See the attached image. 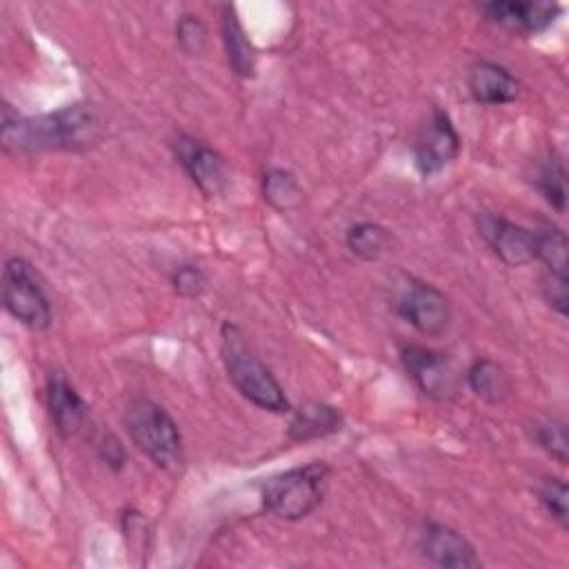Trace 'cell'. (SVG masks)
<instances>
[{
	"mask_svg": "<svg viewBox=\"0 0 569 569\" xmlns=\"http://www.w3.org/2000/svg\"><path fill=\"white\" fill-rule=\"evenodd\" d=\"M98 133L100 120L91 104L76 102L36 118H22L11 104H2V142L13 151H76L89 147Z\"/></svg>",
	"mask_w": 569,
	"mask_h": 569,
	"instance_id": "1",
	"label": "cell"
},
{
	"mask_svg": "<svg viewBox=\"0 0 569 569\" xmlns=\"http://www.w3.org/2000/svg\"><path fill=\"white\" fill-rule=\"evenodd\" d=\"M220 353L229 380L249 402L273 413L289 411V400L280 382L273 378L267 365L251 351L242 331L231 322H224L220 329Z\"/></svg>",
	"mask_w": 569,
	"mask_h": 569,
	"instance_id": "2",
	"label": "cell"
},
{
	"mask_svg": "<svg viewBox=\"0 0 569 569\" xmlns=\"http://www.w3.org/2000/svg\"><path fill=\"white\" fill-rule=\"evenodd\" d=\"M124 425L133 445L158 467L173 469L182 462V438L173 418L153 400L136 398L127 405Z\"/></svg>",
	"mask_w": 569,
	"mask_h": 569,
	"instance_id": "3",
	"label": "cell"
},
{
	"mask_svg": "<svg viewBox=\"0 0 569 569\" xmlns=\"http://www.w3.org/2000/svg\"><path fill=\"white\" fill-rule=\"evenodd\" d=\"M329 469L325 462H311L269 478L262 487V502L269 513L282 520L309 516L322 500Z\"/></svg>",
	"mask_w": 569,
	"mask_h": 569,
	"instance_id": "4",
	"label": "cell"
},
{
	"mask_svg": "<svg viewBox=\"0 0 569 569\" xmlns=\"http://www.w3.org/2000/svg\"><path fill=\"white\" fill-rule=\"evenodd\" d=\"M2 305L4 309L29 329H47L51 309L33 269L22 258H11L2 271Z\"/></svg>",
	"mask_w": 569,
	"mask_h": 569,
	"instance_id": "5",
	"label": "cell"
},
{
	"mask_svg": "<svg viewBox=\"0 0 569 569\" xmlns=\"http://www.w3.org/2000/svg\"><path fill=\"white\" fill-rule=\"evenodd\" d=\"M458 151L460 138L449 113L440 107H433L413 142V160L418 171L422 176H433L453 162Z\"/></svg>",
	"mask_w": 569,
	"mask_h": 569,
	"instance_id": "6",
	"label": "cell"
},
{
	"mask_svg": "<svg viewBox=\"0 0 569 569\" xmlns=\"http://www.w3.org/2000/svg\"><path fill=\"white\" fill-rule=\"evenodd\" d=\"M405 371L418 389L433 400H451L458 393V373L445 353L409 345L400 349Z\"/></svg>",
	"mask_w": 569,
	"mask_h": 569,
	"instance_id": "7",
	"label": "cell"
},
{
	"mask_svg": "<svg viewBox=\"0 0 569 569\" xmlns=\"http://www.w3.org/2000/svg\"><path fill=\"white\" fill-rule=\"evenodd\" d=\"M398 313L420 333L440 336L451 320V309L440 289L413 280L398 300Z\"/></svg>",
	"mask_w": 569,
	"mask_h": 569,
	"instance_id": "8",
	"label": "cell"
},
{
	"mask_svg": "<svg viewBox=\"0 0 569 569\" xmlns=\"http://www.w3.org/2000/svg\"><path fill=\"white\" fill-rule=\"evenodd\" d=\"M478 231L493 253L509 267L536 260V233L493 213L478 216Z\"/></svg>",
	"mask_w": 569,
	"mask_h": 569,
	"instance_id": "9",
	"label": "cell"
},
{
	"mask_svg": "<svg viewBox=\"0 0 569 569\" xmlns=\"http://www.w3.org/2000/svg\"><path fill=\"white\" fill-rule=\"evenodd\" d=\"M176 158L204 196H220L229 187V167L209 144L193 138H180L176 144Z\"/></svg>",
	"mask_w": 569,
	"mask_h": 569,
	"instance_id": "10",
	"label": "cell"
},
{
	"mask_svg": "<svg viewBox=\"0 0 569 569\" xmlns=\"http://www.w3.org/2000/svg\"><path fill=\"white\" fill-rule=\"evenodd\" d=\"M418 547L422 556L438 567L469 569L480 565L469 540L442 522H427L420 531Z\"/></svg>",
	"mask_w": 569,
	"mask_h": 569,
	"instance_id": "11",
	"label": "cell"
},
{
	"mask_svg": "<svg viewBox=\"0 0 569 569\" xmlns=\"http://www.w3.org/2000/svg\"><path fill=\"white\" fill-rule=\"evenodd\" d=\"M480 11L487 20L520 33H538L547 29L560 13L558 4L549 2H485Z\"/></svg>",
	"mask_w": 569,
	"mask_h": 569,
	"instance_id": "12",
	"label": "cell"
},
{
	"mask_svg": "<svg viewBox=\"0 0 569 569\" xmlns=\"http://www.w3.org/2000/svg\"><path fill=\"white\" fill-rule=\"evenodd\" d=\"M47 407L56 431L62 438L73 436L84 420V402L76 387L60 371H51L47 382Z\"/></svg>",
	"mask_w": 569,
	"mask_h": 569,
	"instance_id": "13",
	"label": "cell"
},
{
	"mask_svg": "<svg viewBox=\"0 0 569 569\" xmlns=\"http://www.w3.org/2000/svg\"><path fill=\"white\" fill-rule=\"evenodd\" d=\"M469 93L482 104H507L518 96V80L496 62H476L469 71Z\"/></svg>",
	"mask_w": 569,
	"mask_h": 569,
	"instance_id": "14",
	"label": "cell"
},
{
	"mask_svg": "<svg viewBox=\"0 0 569 569\" xmlns=\"http://www.w3.org/2000/svg\"><path fill=\"white\" fill-rule=\"evenodd\" d=\"M220 29H222V42H224V51L231 69L242 78H251L256 71V51L231 4H222Z\"/></svg>",
	"mask_w": 569,
	"mask_h": 569,
	"instance_id": "15",
	"label": "cell"
},
{
	"mask_svg": "<svg viewBox=\"0 0 569 569\" xmlns=\"http://www.w3.org/2000/svg\"><path fill=\"white\" fill-rule=\"evenodd\" d=\"M340 425H342V418L333 407L322 402H309L296 411L289 425V438L298 442L322 438L327 433L338 431Z\"/></svg>",
	"mask_w": 569,
	"mask_h": 569,
	"instance_id": "16",
	"label": "cell"
},
{
	"mask_svg": "<svg viewBox=\"0 0 569 569\" xmlns=\"http://www.w3.org/2000/svg\"><path fill=\"white\" fill-rule=\"evenodd\" d=\"M467 382H469L471 391L487 402H500V400H505V396L509 391V380H507L505 371L489 358H478L469 367Z\"/></svg>",
	"mask_w": 569,
	"mask_h": 569,
	"instance_id": "17",
	"label": "cell"
},
{
	"mask_svg": "<svg viewBox=\"0 0 569 569\" xmlns=\"http://www.w3.org/2000/svg\"><path fill=\"white\" fill-rule=\"evenodd\" d=\"M536 233V260H542L547 271L567 276V236L556 224H542Z\"/></svg>",
	"mask_w": 569,
	"mask_h": 569,
	"instance_id": "18",
	"label": "cell"
},
{
	"mask_svg": "<svg viewBox=\"0 0 569 569\" xmlns=\"http://www.w3.org/2000/svg\"><path fill=\"white\" fill-rule=\"evenodd\" d=\"M389 244V231L376 222H358L347 231V247L362 260H376Z\"/></svg>",
	"mask_w": 569,
	"mask_h": 569,
	"instance_id": "19",
	"label": "cell"
},
{
	"mask_svg": "<svg viewBox=\"0 0 569 569\" xmlns=\"http://www.w3.org/2000/svg\"><path fill=\"white\" fill-rule=\"evenodd\" d=\"M262 193H264V200L280 211L293 209L302 198L298 180L284 169H269L264 173Z\"/></svg>",
	"mask_w": 569,
	"mask_h": 569,
	"instance_id": "20",
	"label": "cell"
},
{
	"mask_svg": "<svg viewBox=\"0 0 569 569\" xmlns=\"http://www.w3.org/2000/svg\"><path fill=\"white\" fill-rule=\"evenodd\" d=\"M531 438L553 460H558L560 465H567V460H569V440H567V425L562 420H558V418L533 420Z\"/></svg>",
	"mask_w": 569,
	"mask_h": 569,
	"instance_id": "21",
	"label": "cell"
},
{
	"mask_svg": "<svg viewBox=\"0 0 569 569\" xmlns=\"http://www.w3.org/2000/svg\"><path fill=\"white\" fill-rule=\"evenodd\" d=\"M536 184L549 204H553L560 211L565 209L567 173H565V164L558 156H551L549 160L542 162V167L538 169V176H536Z\"/></svg>",
	"mask_w": 569,
	"mask_h": 569,
	"instance_id": "22",
	"label": "cell"
},
{
	"mask_svg": "<svg viewBox=\"0 0 569 569\" xmlns=\"http://www.w3.org/2000/svg\"><path fill=\"white\" fill-rule=\"evenodd\" d=\"M540 505L547 509V513L567 529L569 522V505H567V485L560 478H542L536 487Z\"/></svg>",
	"mask_w": 569,
	"mask_h": 569,
	"instance_id": "23",
	"label": "cell"
},
{
	"mask_svg": "<svg viewBox=\"0 0 569 569\" xmlns=\"http://www.w3.org/2000/svg\"><path fill=\"white\" fill-rule=\"evenodd\" d=\"M207 29L198 16H182L176 24V40L187 53H198L204 47Z\"/></svg>",
	"mask_w": 569,
	"mask_h": 569,
	"instance_id": "24",
	"label": "cell"
},
{
	"mask_svg": "<svg viewBox=\"0 0 569 569\" xmlns=\"http://www.w3.org/2000/svg\"><path fill=\"white\" fill-rule=\"evenodd\" d=\"M540 291H542V298L560 313L565 316L567 313V276H558V273H551L547 271L540 280Z\"/></svg>",
	"mask_w": 569,
	"mask_h": 569,
	"instance_id": "25",
	"label": "cell"
},
{
	"mask_svg": "<svg viewBox=\"0 0 569 569\" xmlns=\"http://www.w3.org/2000/svg\"><path fill=\"white\" fill-rule=\"evenodd\" d=\"M173 287L180 296H187V298H196L202 293L204 289V276L198 267L193 264H182L176 269L173 273Z\"/></svg>",
	"mask_w": 569,
	"mask_h": 569,
	"instance_id": "26",
	"label": "cell"
}]
</instances>
